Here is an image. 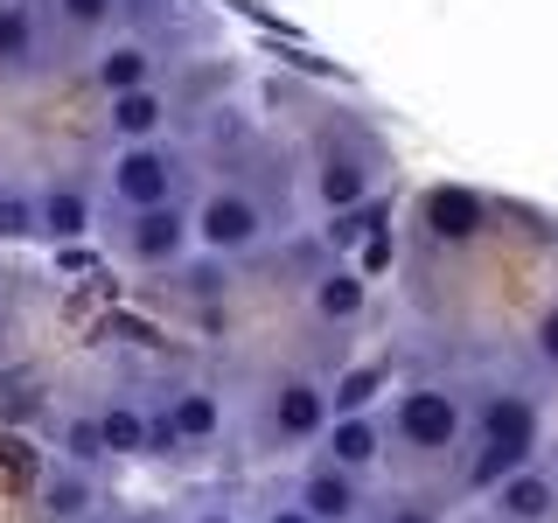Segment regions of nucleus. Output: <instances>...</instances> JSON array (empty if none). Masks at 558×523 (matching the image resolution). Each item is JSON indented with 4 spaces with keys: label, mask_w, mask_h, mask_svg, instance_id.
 <instances>
[{
    "label": "nucleus",
    "mask_w": 558,
    "mask_h": 523,
    "mask_svg": "<svg viewBox=\"0 0 558 523\" xmlns=\"http://www.w3.org/2000/svg\"><path fill=\"white\" fill-rule=\"evenodd\" d=\"M384 426H391L398 447H412V453H426V461H440V453L461 447L468 405L447 391V384H405V391L391 398V412H384Z\"/></svg>",
    "instance_id": "nucleus-1"
},
{
    "label": "nucleus",
    "mask_w": 558,
    "mask_h": 523,
    "mask_svg": "<svg viewBox=\"0 0 558 523\" xmlns=\"http://www.w3.org/2000/svg\"><path fill=\"white\" fill-rule=\"evenodd\" d=\"M189 217H196V244H203V252H217V258H244V252H266V244H272L266 196H252V188H238V182L209 188Z\"/></svg>",
    "instance_id": "nucleus-2"
},
{
    "label": "nucleus",
    "mask_w": 558,
    "mask_h": 523,
    "mask_svg": "<svg viewBox=\"0 0 558 523\" xmlns=\"http://www.w3.org/2000/svg\"><path fill=\"white\" fill-rule=\"evenodd\" d=\"M105 196L119 209L182 203V154L168 139H119V154L105 161Z\"/></svg>",
    "instance_id": "nucleus-3"
},
{
    "label": "nucleus",
    "mask_w": 558,
    "mask_h": 523,
    "mask_svg": "<svg viewBox=\"0 0 558 523\" xmlns=\"http://www.w3.org/2000/svg\"><path fill=\"white\" fill-rule=\"evenodd\" d=\"M119 258L140 272H174L189 258V244H196V217H189V203H154V209H126V223L112 231Z\"/></svg>",
    "instance_id": "nucleus-4"
},
{
    "label": "nucleus",
    "mask_w": 558,
    "mask_h": 523,
    "mask_svg": "<svg viewBox=\"0 0 558 523\" xmlns=\"http://www.w3.org/2000/svg\"><path fill=\"white\" fill-rule=\"evenodd\" d=\"M384 174H391V154H384L371 133H342L336 147L314 154V203L349 209V203L371 196V188H384Z\"/></svg>",
    "instance_id": "nucleus-5"
},
{
    "label": "nucleus",
    "mask_w": 558,
    "mask_h": 523,
    "mask_svg": "<svg viewBox=\"0 0 558 523\" xmlns=\"http://www.w3.org/2000/svg\"><path fill=\"white\" fill-rule=\"evenodd\" d=\"M293 496H301V510L314 523H363V516H371V475H349V467H336L322 447L301 461Z\"/></svg>",
    "instance_id": "nucleus-6"
},
{
    "label": "nucleus",
    "mask_w": 558,
    "mask_h": 523,
    "mask_svg": "<svg viewBox=\"0 0 558 523\" xmlns=\"http://www.w3.org/2000/svg\"><path fill=\"white\" fill-rule=\"evenodd\" d=\"M328 418H336V405H328V384L307 377V370H287L266 391V433L279 447H314L328 433Z\"/></svg>",
    "instance_id": "nucleus-7"
},
{
    "label": "nucleus",
    "mask_w": 558,
    "mask_h": 523,
    "mask_svg": "<svg viewBox=\"0 0 558 523\" xmlns=\"http://www.w3.org/2000/svg\"><path fill=\"white\" fill-rule=\"evenodd\" d=\"M475 440H496V447H517L523 461H537L545 447V405L531 391H482V405L468 412Z\"/></svg>",
    "instance_id": "nucleus-8"
},
{
    "label": "nucleus",
    "mask_w": 558,
    "mask_h": 523,
    "mask_svg": "<svg viewBox=\"0 0 558 523\" xmlns=\"http://www.w3.org/2000/svg\"><path fill=\"white\" fill-rule=\"evenodd\" d=\"M161 418L174 426V440H182L189 453H203V447L223 440V426H231V405H223V391L203 377V384H174V391L161 398Z\"/></svg>",
    "instance_id": "nucleus-9"
},
{
    "label": "nucleus",
    "mask_w": 558,
    "mask_h": 523,
    "mask_svg": "<svg viewBox=\"0 0 558 523\" xmlns=\"http://www.w3.org/2000/svg\"><path fill=\"white\" fill-rule=\"evenodd\" d=\"M418 223H426V238H433V244H468V238H482L488 203H482V188L433 182L426 196H418Z\"/></svg>",
    "instance_id": "nucleus-10"
},
{
    "label": "nucleus",
    "mask_w": 558,
    "mask_h": 523,
    "mask_svg": "<svg viewBox=\"0 0 558 523\" xmlns=\"http://www.w3.org/2000/svg\"><path fill=\"white\" fill-rule=\"evenodd\" d=\"M161 42L154 35H119V42H105L98 57H92V84L105 98H119V92H140V84H161Z\"/></svg>",
    "instance_id": "nucleus-11"
},
{
    "label": "nucleus",
    "mask_w": 558,
    "mask_h": 523,
    "mask_svg": "<svg viewBox=\"0 0 558 523\" xmlns=\"http://www.w3.org/2000/svg\"><path fill=\"white\" fill-rule=\"evenodd\" d=\"M488 516L496 523H558V467L523 461L502 488H488Z\"/></svg>",
    "instance_id": "nucleus-12"
},
{
    "label": "nucleus",
    "mask_w": 558,
    "mask_h": 523,
    "mask_svg": "<svg viewBox=\"0 0 558 523\" xmlns=\"http://www.w3.org/2000/svg\"><path fill=\"white\" fill-rule=\"evenodd\" d=\"M384 440H391V426H384L377 412H342V418H328V433L314 447H322L336 467H349V475H377Z\"/></svg>",
    "instance_id": "nucleus-13"
},
{
    "label": "nucleus",
    "mask_w": 558,
    "mask_h": 523,
    "mask_svg": "<svg viewBox=\"0 0 558 523\" xmlns=\"http://www.w3.org/2000/svg\"><path fill=\"white\" fill-rule=\"evenodd\" d=\"M98 482H92V467H70L57 461L43 482H35V510H43V523H98Z\"/></svg>",
    "instance_id": "nucleus-14"
},
{
    "label": "nucleus",
    "mask_w": 558,
    "mask_h": 523,
    "mask_svg": "<svg viewBox=\"0 0 558 523\" xmlns=\"http://www.w3.org/2000/svg\"><path fill=\"white\" fill-rule=\"evenodd\" d=\"M98 440L112 461H147L154 453V412L140 398H105L98 405Z\"/></svg>",
    "instance_id": "nucleus-15"
},
{
    "label": "nucleus",
    "mask_w": 558,
    "mask_h": 523,
    "mask_svg": "<svg viewBox=\"0 0 558 523\" xmlns=\"http://www.w3.org/2000/svg\"><path fill=\"white\" fill-rule=\"evenodd\" d=\"M168 119H174V98L161 92V84H140V92H119L112 105H105L112 139H161Z\"/></svg>",
    "instance_id": "nucleus-16"
},
{
    "label": "nucleus",
    "mask_w": 558,
    "mask_h": 523,
    "mask_svg": "<svg viewBox=\"0 0 558 523\" xmlns=\"http://www.w3.org/2000/svg\"><path fill=\"white\" fill-rule=\"evenodd\" d=\"M307 307H314V321H328V328H349L363 307H371V279H363L356 266H328V272H314V293H307Z\"/></svg>",
    "instance_id": "nucleus-17"
},
{
    "label": "nucleus",
    "mask_w": 558,
    "mask_h": 523,
    "mask_svg": "<svg viewBox=\"0 0 558 523\" xmlns=\"http://www.w3.org/2000/svg\"><path fill=\"white\" fill-rule=\"evenodd\" d=\"M35 209H43V238H57V244H70V238H84L92 231V188H77V182H49L43 196H35Z\"/></svg>",
    "instance_id": "nucleus-18"
},
{
    "label": "nucleus",
    "mask_w": 558,
    "mask_h": 523,
    "mask_svg": "<svg viewBox=\"0 0 558 523\" xmlns=\"http://www.w3.org/2000/svg\"><path fill=\"white\" fill-rule=\"evenodd\" d=\"M43 57V28H35L28 0H0V77H22Z\"/></svg>",
    "instance_id": "nucleus-19"
},
{
    "label": "nucleus",
    "mask_w": 558,
    "mask_h": 523,
    "mask_svg": "<svg viewBox=\"0 0 558 523\" xmlns=\"http://www.w3.org/2000/svg\"><path fill=\"white\" fill-rule=\"evenodd\" d=\"M371 231H391V196H363V203L336 209V217H328V231H322V244H336V252H356Z\"/></svg>",
    "instance_id": "nucleus-20"
},
{
    "label": "nucleus",
    "mask_w": 558,
    "mask_h": 523,
    "mask_svg": "<svg viewBox=\"0 0 558 523\" xmlns=\"http://www.w3.org/2000/svg\"><path fill=\"white\" fill-rule=\"evenodd\" d=\"M517 467H523V453H517V447L475 440V447L461 453V488H468V496H488V488H502V482L517 475Z\"/></svg>",
    "instance_id": "nucleus-21"
},
{
    "label": "nucleus",
    "mask_w": 558,
    "mask_h": 523,
    "mask_svg": "<svg viewBox=\"0 0 558 523\" xmlns=\"http://www.w3.org/2000/svg\"><path fill=\"white\" fill-rule=\"evenodd\" d=\"M377 391H384V370L377 363H356V370H342V384H328V405L342 412H377Z\"/></svg>",
    "instance_id": "nucleus-22"
},
{
    "label": "nucleus",
    "mask_w": 558,
    "mask_h": 523,
    "mask_svg": "<svg viewBox=\"0 0 558 523\" xmlns=\"http://www.w3.org/2000/svg\"><path fill=\"white\" fill-rule=\"evenodd\" d=\"M43 238V209H35L28 188H0V244H28Z\"/></svg>",
    "instance_id": "nucleus-23"
},
{
    "label": "nucleus",
    "mask_w": 558,
    "mask_h": 523,
    "mask_svg": "<svg viewBox=\"0 0 558 523\" xmlns=\"http://www.w3.org/2000/svg\"><path fill=\"white\" fill-rule=\"evenodd\" d=\"M182 293H189V301H223V293H231V258L203 252L196 266L182 258Z\"/></svg>",
    "instance_id": "nucleus-24"
},
{
    "label": "nucleus",
    "mask_w": 558,
    "mask_h": 523,
    "mask_svg": "<svg viewBox=\"0 0 558 523\" xmlns=\"http://www.w3.org/2000/svg\"><path fill=\"white\" fill-rule=\"evenodd\" d=\"M63 461L70 467H98L105 461V440H98V412H77L63 426Z\"/></svg>",
    "instance_id": "nucleus-25"
},
{
    "label": "nucleus",
    "mask_w": 558,
    "mask_h": 523,
    "mask_svg": "<svg viewBox=\"0 0 558 523\" xmlns=\"http://www.w3.org/2000/svg\"><path fill=\"white\" fill-rule=\"evenodd\" d=\"M49 8H57L77 35H98V28L119 22V0H49Z\"/></svg>",
    "instance_id": "nucleus-26"
},
{
    "label": "nucleus",
    "mask_w": 558,
    "mask_h": 523,
    "mask_svg": "<svg viewBox=\"0 0 558 523\" xmlns=\"http://www.w3.org/2000/svg\"><path fill=\"white\" fill-rule=\"evenodd\" d=\"M391 258H398V244H391V231H371V238L356 244V272H363V279L391 272Z\"/></svg>",
    "instance_id": "nucleus-27"
},
{
    "label": "nucleus",
    "mask_w": 558,
    "mask_h": 523,
    "mask_svg": "<svg viewBox=\"0 0 558 523\" xmlns=\"http://www.w3.org/2000/svg\"><path fill=\"white\" fill-rule=\"evenodd\" d=\"M531 356L545 363V370H558V307H545V314L531 321Z\"/></svg>",
    "instance_id": "nucleus-28"
},
{
    "label": "nucleus",
    "mask_w": 558,
    "mask_h": 523,
    "mask_svg": "<svg viewBox=\"0 0 558 523\" xmlns=\"http://www.w3.org/2000/svg\"><path fill=\"white\" fill-rule=\"evenodd\" d=\"M174 523H244L231 502H217V496H196V502H182V516Z\"/></svg>",
    "instance_id": "nucleus-29"
},
{
    "label": "nucleus",
    "mask_w": 558,
    "mask_h": 523,
    "mask_svg": "<svg viewBox=\"0 0 558 523\" xmlns=\"http://www.w3.org/2000/svg\"><path fill=\"white\" fill-rule=\"evenodd\" d=\"M384 523H440V510L418 496H398V502H384Z\"/></svg>",
    "instance_id": "nucleus-30"
},
{
    "label": "nucleus",
    "mask_w": 558,
    "mask_h": 523,
    "mask_svg": "<svg viewBox=\"0 0 558 523\" xmlns=\"http://www.w3.org/2000/svg\"><path fill=\"white\" fill-rule=\"evenodd\" d=\"M258 523H314V516L301 510V496H272L266 510H258Z\"/></svg>",
    "instance_id": "nucleus-31"
},
{
    "label": "nucleus",
    "mask_w": 558,
    "mask_h": 523,
    "mask_svg": "<svg viewBox=\"0 0 558 523\" xmlns=\"http://www.w3.org/2000/svg\"><path fill=\"white\" fill-rule=\"evenodd\" d=\"M98 523H105V516H98Z\"/></svg>",
    "instance_id": "nucleus-32"
}]
</instances>
